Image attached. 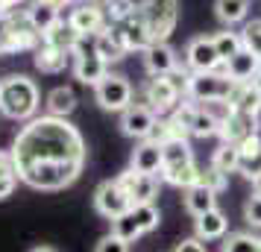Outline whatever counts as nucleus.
Returning <instances> with one entry per match:
<instances>
[{
    "mask_svg": "<svg viewBox=\"0 0 261 252\" xmlns=\"http://www.w3.org/2000/svg\"><path fill=\"white\" fill-rule=\"evenodd\" d=\"M12 158L18 179L36 191H62L80 179L85 167L83 132L68 118H41L27 120L12 141Z\"/></svg>",
    "mask_w": 261,
    "mask_h": 252,
    "instance_id": "nucleus-1",
    "label": "nucleus"
},
{
    "mask_svg": "<svg viewBox=\"0 0 261 252\" xmlns=\"http://www.w3.org/2000/svg\"><path fill=\"white\" fill-rule=\"evenodd\" d=\"M97 6L106 12L109 24H118L126 18H138L150 26L155 41H165L173 26H176L179 9L176 0H94Z\"/></svg>",
    "mask_w": 261,
    "mask_h": 252,
    "instance_id": "nucleus-2",
    "label": "nucleus"
},
{
    "mask_svg": "<svg viewBox=\"0 0 261 252\" xmlns=\"http://www.w3.org/2000/svg\"><path fill=\"white\" fill-rule=\"evenodd\" d=\"M159 176L167 185L176 188H191L200 182V167L194 161V150H191L188 138H170L162 144V170Z\"/></svg>",
    "mask_w": 261,
    "mask_h": 252,
    "instance_id": "nucleus-3",
    "label": "nucleus"
},
{
    "mask_svg": "<svg viewBox=\"0 0 261 252\" xmlns=\"http://www.w3.org/2000/svg\"><path fill=\"white\" fill-rule=\"evenodd\" d=\"M0 111L9 120H33L38 111V88L24 73H12L0 82Z\"/></svg>",
    "mask_w": 261,
    "mask_h": 252,
    "instance_id": "nucleus-4",
    "label": "nucleus"
},
{
    "mask_svg": "<svg viewBox=\"0 0 261 252\" xmlns=\"http://www.w3.org/2000/svg\"><path fill=\"white\" fill-rule=\"evenodd\" d=\"M132 82L123 73H106L100 82L94 85V100L100 108L106 111H123L132 106Z\"/></svg>",
    "mask_w": 261,
    "mask_h": 252,
    "instance_id": "nucleus-5",
    "label": "nucleus"
},
{
    "mask_svg": "<svg viewBox=\"0 0 261 252\" xmlns=\"http://www.w3.org/2000/svg\"><path fill=\"white\" fill-rule=\"evenodd\" d=\"M235 91V82L223 71H208V73H191L188 79V100L205 103V100H229Z\"/></svg>",
    "mask_w": 261,
    "mask_h": 252,
    "instance_id": "nucleus-6",
    "label": "nucleus"
},
{
    "mask_svg": "<svg viewBox=\"0 0 261 252\" xmlns=\"http://www.w3.org/2000/svg\"><path fill=\"white\" fill-rule=\"evenodd\" d=\"M141 97H144V106H150L159 118H165V115H173L176 111L179 100L185 94L170 82V76H150L147 85L141 88Z\"/></svg>",
    "mask_w": 261,
    "mask_h": 252,
    "instance_id": "nucleus-7",
    "label": "nucleus"
},
{
    "mask_svg": "<svg viewBox=\"0 0 261 252\" xmlns=\"http://www.w3.org/2000/svg\"><path fill=\"white\" fill-rule=\"evenodd\" d=\"M94 208H97V214L115 220V217L129 211L132 200H129V193L123 191V185H120L118 179H106V182H100L97 191H94Z\"/></svg>",
    "mask_w": 261,
    "mask_h": 252,
    "instance_id": "nucleus-8",
    "label": "nucleus"
},
{
    "mask_svg": "<svg viewBox=\"0 0 261 252\" xmlns=\"http://www.w3.org/2000/svg\"><path fill=\"white\" fill-rule=\"evenodd\" d=\"M170 118L176 120L188 135H194V138H212V135L220 132V123H217L208 111H202L197 103H179V108Z\"/></svg>",
    "mask_w": 261,
    "mask_h": 252,
    "instance_id": "nucleus-9",
    "label": "nucleus"
},
{
    "mask_svg": "<svg viewBox=\"0 0 261 252\" xmlns=\"http://www.w3.org/2000/svg\"><path fill=\"white\" fill-rule=\"evenodd\" d=\"M68 24H71V30L76 33L80 38H94L97 33H103L109 26L106 21V12L97 6L94 0H85V3H76L71 9V15H68Z\"/></svg>",
    "mask_w": 261,
    "mask_h": 252,
    "instance_id": "nucleus-10",
    "label": "nucleus"
},
{
    "mask_svg": "<svg viewBox=\"0 0 261 252\" xmlns=\"http://www.w3.org/2000/svg\"><path fill=\"white\" fill-rule=\"evenodd\" d=\"M185 65H188L194 73H208V71H220L223 68V59L214 47L212 36H197L188 41L185 47Z\"/></svg>",
    "mask_w": 261,
    "mask_h": 252,
    "instance_id": "nucleus-11",
    "label": "nucleus"
},
{
    "mask_svg": "<svg viewBox=\"0 0 261 252\" xmlns=\"http://www.w3.org/2000/svg\"><path fill=\"white\" fill-rule=\"evenodd\" d=\"M220 141L223 144H235L241 147L247 138L252 135H258V115H252V111H241V108H232L229 111V118L220 123Z\"/></svg>",
    "mask_w": 261,
    "mask_h": 252,
    "instance_id": "nucleus-12",
    "label": "nucleus"
},
{
    "mask_svg": "<svg viewBox=\"0 0 261 252\" xmlns=\"http://www.w3.org/2000/svg\"><path fill=\"white\" fill-rule=\"evenodd\" d=\"M73 73L83 85H91L94 88L103 76L109 73V65L103 62V56H97L94 47H85V41L73 50Z\"/></svg>",
    "mask_w": 261,
    "mask_h": 252,
    "instance_id": "nucleus-13",
    "label": "nucleus"
},
{
    "mask_svg": "<svg viewBox=\"0 0 261 252\" xmlns=\"http://www.w3.org/2000/svg\"><path fill=\"white\" fill-rule=\"evenodd\" d=\"M155 120H159V115H155L150 106H144V103H132L129 108L120 111V129H123V135L144 141V138H150Z\"/></svg>",
    "mask_w": 261,
    "mask_h": 252,
    "instance_id": "nucleus-14",
    "label": "nucleus"
},
{
    "mask_svg": "<svg viewBox=\"0 0 261 252\" xmlns=\"http://www.w3.org/2000/svg\"><path fill=\"white\" fill-rule=\"evenodd\" d=\"M118 182L123 185V191L129 193L132 205L138 203H153L159 197V179L155 176H147V173H135V170H123L118 176Z\"/></svg>",
    "mask_w": 261,
    "mask_h": 252,
    "instance_id": "nucleus-15",
    "label": "nucleus"
},
{
    "mask_svg": "<svg viewBox=\"0 0 261 252\" xmlns=\"http://www.w3.org/2000/svg\"><path fill=\"white\" fill-rule=\"evenodd\" d=\"M144 68L150 76H167L179 68V56L176 50L170 47L167 41H153L150 47L144 50Z\"/></svg>",
    "mask_w": 261,
    "mask_h": 252,
    "instance_id": "nucleus-16",
    "label": "nucleus"
},
{
    "mask_svg": "<svg viewBox=\"0 0 261 252\" xmlns=\"http://www.w3.org/2000/svg\"><path fill=\"white\" fill-rule=\"evenodd\" d=\"M258 71H261V62L255 59L247 47H241L232 59L223 62V73L232 82H252V79L258 76Z\"/></svg>",
    "mask_w": 261,
    "mask_h": 252,
    "instance_id": "nucleus-17",
    "label": "nucleus"
},
{
    "mask_svg": "<svg viewBox=\"0 0 261 252\" xmlns=\"http://www.w3.org/2000/svg\"><path fill=\"white\" fill-rule=\"evenodd\" d=\"M129 167L135 170V173H147V176H155V173L162 170V147L153 144L150 138L138 141V147L132 150Z\"/></svg>",
    "mask_w": 261,
    "mask_h": 252,
    "instance_id": "nucleus-18",
    "label": "nucleus"
},
{
    "mask_svg": "<svg viewBox=\"0 0 261 252\" xmlns=\"http://www.w3.org/2000/svg\"><path fill=\"white\" fill-rule=\"evenodd\" d=\"M226 229H229V220L220 208H212L205 214L194 217V238H200L202 243L205 240H220L226 238Z\"/></svg>",
    "mask_w": 261,
    "mask_h": 252,
    "instance_id": "nucleus-19",
    "label": "nucleus"
},
{
    "mask_svg": "<svg viewBox=\"0 0 261 252\" xmlns=\"http://www.w3.org/2000/svg\"><path fill=\"white\" fill-rule=\"evenodd\" d=\"M68 59H71V53H65V50L47 44L44 38H41V44L33 50V62H36V68L41 73H59V71H65V68H68Z\"/></svg>",
    "mask_w": 261,
    "mask_h": 252,
    "instance_id": "nucleus-20",
    "label": "nucleus"
},
{
    "mask_svg": "<svg viewBox=\"0 0 261 252\" xmlns=\"http://www.w3.org/2000/svg\"><path fill=\"white\" fill-rule=\"evenodd\" d=\"M185 208H188L194 217L205 214V211H212V208H217V193L212 191V188H205V185H191V188H185Z\"/></svg>",
    "mask_w": 261,
    "mask_h": 252,
    "instance_id": "nucleus-21",
    "label": "nucleus"
},
{
    "mask_svg": "<svg viewBox=\"0 0 261 252\" xmlns=\"http://www.w3.org/2000/svg\"><path fill=\"white\" fill-rule=\"evenodd\" d=\"M91 41H94L91 47L97 50V56H103V62H106V65H112V62H120L123 56H126V47L120 44V38L115 36L109 26L103 30V33H97Z\"/></svg>",
    "mask_w": 261,
    "mask_h": 252,
    "instance_id": "nucleus-22",
    "label": "nucleus"
},
{
    "mask_svg": "<svg viewBox=\"0 0 261 252\" xmlns=\"http://www.w3.org/2000/svg\"><path fill=\"white\" fill-rule=\"evenodd\" d=\"M73 108H76V94L71 85H56L47 94V115L68 118V115H73Z\"/></svg>",
    "mask_w": 261,
    "mask_h": 252,
    "instance_id": "nucleus-23",
    "label": "nucleus"
},
{
    "mask_svg": "<svg viewBox=\"0 0 261 252\" xmlns=\"http://www.w3.org/2000/svg\"><path fill=\"white\" fill-rule=\"evenodd\" d=\"M27 15H30V21H33V26H36L38 33H41V38L47 36L53 26L62 21V15L56 6H50V3H41V0H33V6L27 9Z\"/></svg>",
    "mask_w": 261,
    "mask_h": 252,
    "instance_id": "nucleus-24",
    "label": "nucleus"
},
{
    "mask_svg": "<svg viewBox=\"0 0 261 252\" xmlns=\"http://www.w3.org/2000/svg\"><path fill=\"white\" fill-rule=\"evenodd\" d=\"M229 106L241 108V111H252L258 115L261 111V94L252 82H235V91L229 94Z\"/></svg>",
    "mask_w": 261,
    "mask_h": 252,
    "instance_id": "nucleus-25",
    "label": "nucleus"
},
{
    "mask_svg": "<svg viewBox=\"0 0 261 252\" xmlns=\"http://www.w3.org/2000/svg\"><path fill=\"white\" fill-rule=\"evenodd\" d=\"M44 41H47V44H53V47L65 50V53H71V56H73V50L80 47V44H83L85 38H80V36H76V33L71 30V24H68V21H59V24H56V26H53V30L47 33V36H44Z\"/></svg>",
    "mask_w": 261,
    "mask_h": 252,
    "instance_id": "nucleus-26",
    "label": "nucleus"
},
{
    "mask_svg": "<svg viewBox=\"0 0 261 252\" xmlns=\"http://www.w3.org/2000/svg\"><path fill=\"white\" fill-rule=\"evenodd\" d=\"M214 15L226 26L241 24V21H247V15H249V0H217L214 3Z\"/></svg>",
    "mask_w": 261,
    "mask_h": 252,
    "instance_id": "nucleus-27",
    "label": "nucleus"
},
{
    "mask_svg": "<svg viewBox=\"0 0 261 252\" xmlns=\"http://www.w3.org/2000/svg\"><path fill=\"white\" fill-rule=\"evenodd\" d=\"M18 167H15L12 150H0V200L12 197L15 185H18Z\"/></svg>",
    "mask_w": 261,
    "mask_h": 252,
    "instance_id": "nucleus-28",
    "label": "nucleus"
},
{
    "mask_svg": "<svg viewBox=\"0 0 261 252\" xmlns=\"http://www.w3.org/2000/svg\"><path fill=\"white\" fill-rule=\"evenodd\" d=\"M212 164L220 173H238V164H241V150H238L235 144H220L217 150H214V156H212Z\"/></svg>",
    "mask_w": 261,
    "mask_h": 252,
    "instance_id": "nucleus-29",
    "label": "nucleus"
},
{
    "mask_svg": "<svg viewBox=\"0 0 261 252\" xmlns=\"http://www.w3.org/2000/svg\"><path fill=\"white\" fill-rule=\"evenodd\" d=\"M129 211H132V217H135V223H138V229H141L144 235L147 232H155L159 223H162V214H159V208L153 203H138V205H132Z\"/></svg>",
    "mask_w": 261,
    "mask_h": 252,
    "instance_id": "nucleus-30",
    "label": "nucleus"
},
{
    "mask_svg": "<svg viewBox=\"0 0 261 252\" xmlns=\"http://www.w3.org/2000/svg\"><path fill=\"white\" fill-rule=\"evenodd\" d=\"M220 252H258V238L249 232H229L220 243Z\"/></svg>",
    "mask_w": 261,
    "mask_h": 252,
    "instance_id": "nucleus-31",
    "label": "nucleus"
},
{
    "mask_svg": "<svg viewBox=\"0 0 261 252\" xmlns=\"http://www.w3.org/2000/svg\"><path fill=\"white\" fill-rule=\"evenodd\" d=\"M214 38V47H217V53H220V59H232L238 50L244 47V36L241 33H235V30H223V33H217Z\"/></svg>",
    "mask_w": 261,
    "mask_h": 252,
    "instance_id": "nucleus-32",
    "label": "nucleus"
},
{
    "mask_svg": "<svg viewBox=\"0 0 261 252\" xmlns=\"http://www.w3.org/2000/svg\"><path fill=\"white\" fill-rule=\"evenodd\" d=\"M112 235H118L120 240H126V243H132V240H138L144 235L141 229H138V223H135V217H132V211H126V214H120L112 220Z\"/></svg>",
    "mask_w": 261,
    "mask_h": 252,
    "instance_id": "nucleus-33",
    "label": "nucleus"
},
{
    "mask_svg": "<svg viewBox=\"0 0 261 252\" xmlns=\"http://www.w3.org/2000/svg\"><path fill=\"white\" fill-rule=\"evenodd\" d=\"M241 36H244V47L261 62V18L258 21H249V24L241 30Z\"/></svg>",
    "mask_w": 261,
    "mask_h": 252,
    "instance_id": "nucleus-34",
    "label": "nucleus"
},
{
    "mask_svg": "<svg viewBox=\"0 0 261 252\" xmlns=\"http://www.w3.org/2000/svg\"><path fill=\"white\" fill-rule=\"evenodd\" d=\"M238 173H244L249 182L261 179V150H255V153H241V164H238Z\"/></svg>",
    "mask_w": 261,
    "mask_h": 252,
    "instance_id": "nucleus-35",
    "label": "nucleus"
},
{
    "mask_svg": "<svg viewBox=\"0 0 261 252\" xmlns=\"http://www.w3.org/2000/svg\"><path fill=\"white\" fill-rule=\"evenodd\" d=\"M200 185L212 188L214 193H220L226 185H229V176H226V173H220L214 164H208V167H200Z\"/></svg>",
    "mask_w": 261,
    "mask_h": 252,
    "instance_id": "nucleus-36",
    "label": "nucleus"
},
{
    "mask_svg": "<svg viewBox=\"0 0 261 252\" xmlns=\"http://www.w3.org/2000/svg\"><path fill=\"white\" fill-rule=\"evenodd\" d=\"M0 53H15V26L12 15H0Z\"/></svg>",
    "mask_w": 261,
    "mask_h": 252,
    "instance_id": "nucleus-37",
    "label": "nucleus"
},
{
    "mask_svg": "<svg viewBox=\"0 0 261 252\" xmlns=\"http://www.w3.org/2000/svg\"><path fill=\"white\" fill-rule=\"evenodd\" d=\"M244 220L252 229H261V193H252L244 203Z\"/></svg>",
    "mask_w": 261,
    "mask_h": 252,
    "instance_id": "nucleus-38",
    "label": "nucleus"
},
{
    "mask_svg": "<svg viewBox=\"0 0 261 252\" xmlns=\"http://www.w3.org/2000/svg\"><path fill=\"white\" fill-rule=\"evenodd\" d=\"M94 252H129V243H126V240H120L118 235H106V238L97 240Z\"/></svg>",
    "mask_w": 261,
    "mask_h": 252,
    "instance_id": "nucleus-39",
    "label": "nucleus"
},
{
    "mask_svg": "<svg viewBox=\"0 0 261 252\" xmlns=\"http://www.w3.org/2000/svg\"><path fill=\"white\" fill-rule=\"evenodd\" d=\"M173 252H208V249H205V243H202L200 238H185V240H179L176 243V249Z\"/></svg>",
    "mask_w": 261,
    "mask_h": 252,
    "instance_id": "nucleus-40",
    "label": "nucleus"
},
{
    "mask_svg": "<svg viewBox=\"0 0 261 252\" xmlns=\"http://www.w3.org/2000/svg\"><path fill=\"white\" fill-rule=\"evenodd\" d=\"M41 3H50V6H56V9H65L68 3H73V0H41Z\"/></svg>",
    "mask_w": 261,
    "mask_h": 252,
    "instance_id": "nucleus-41",
    "label": "nucleus"
},
{
    "mask_svg": "<svg viewBox=\"0 0 261 252\" xmlns=\"http://www.w3.org/2000/svg\"><path fill=\"white\" fill-rule=\"evenodd\" d=\"M30 252H56L53 246H36V249H30Z\"/></svg>",
    "mask_w": 261,
    "mask_h": 252,
    "instance_id": "nucleus-42",
    "label": "nucleus"
},
{
    "mask_svg": "<svg viewBox=\"0 0 261 252\" xmlns=\"http://www.w3.org/2000/svg\"><path fill=\"white\" fill-rule=\"evenodd\" d=\"M252 85H255V88H258V94H261V71H258V76H255V79H252Z\"/></svg>",
    "mask_w": 261,
    "mask_h": 252,
    "instance_id": "nucleus-43",
    "label": "nucleus"
},
{
    "mask_svg": "<svg viewBox=\"0 0 261 252\" xmlns=\"http://www.w3.org/2000/svg\"><path fill=\"white\" fill-rule=\"evenodd\" d=\"M9 12V6H6V0H0V15H6Z\"/></svg>",
    "mask_w": 261,
    "mask_h": 252,
    "instance_id": "nucleus-44",
    "label": "nucleus"
},
{
    "mask_svg": "<svg viewBox=\"0 0 261 252\" xmlns=\"http://www.w3.org/2000/svg\"><path fill=\"white\" fill-rule=\"evenodd\" d=\"M18 3H24V0H6V6L12 9V6H18Z\"/></svg>",
    "mask_w": 261,
    "mask_h": 252,
    "instance_id": "nucleus-45",
    "label": "nucleus"
},
{
    "mask_svg": "<svg viewBox=\"0 0 261 252\" xmlns=\"http://www.w3.org/2000/svg\"><path fill=\"white\" fill-rule=\"evenodd\" d=\"M252 185H255V193H261V179H255Z\"/></svg>",
    "mask_w": 261,
    "mask_h": 252,
    "instance_id": "nucleus-46",
    "label": "nucleus"
},
{
    "mask_svg": "<svg viewBox=\"0 0 261 252\" xmlns=\"http://www.w3.org/2000/svg\"><path fill=\"white\" fill-rule=\"evenodd\" d=\"M258 252H261V238H258Z\"/></svg>",
    "mask_w": 261,
    "mask_h": 252,
    "instance_id": "nucleus-47",
    "label": "nucleus"
},
{
    "mask_svg": "<svg viewBox=\"0 0 261 252\" xmlns=\"http://www.w3.org/2000/svg\"><path fill=\"white\" fill-rule=\"evenodd\" d=\"M73 3H85V0H73Z\"/></svg>",
    "mask_w": 261,
    "mask_h": 252,
    "instance_id": "nucleus-48",
    "label": "nucleus"
}]
</instances>
